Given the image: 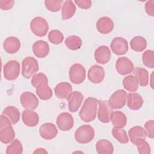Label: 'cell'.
I'll return each mask as SVG.
<instances>
[{
	"instance_id": "cell-1",
	"label": "cell",
	"mask_w": 154,
	"mask_h": 154,
	"mask_svg": "<svg viewBox=\"0 0 154 154\" xmlns=\"http://www.w3.org/2000/svg\"><path fill=\"white\" fill-rule=\"evenodd\" d=\"M98 100L94 97H88L84 102L79 112L81 120L84 122L93 121L96 117Z\"/></svg>"
},
{
	"instance_id": "cell-2",
	"label": "cell",
	"mask_w": 154,
	"mask_h": 154,
	"mask_svg": "<svg viewBox=\"0 0 154 154\" xmlns=\"http://www.w3.org/2000/svg\"><path fill=\"white\" fill-rule=\"evenodd\" d=\"M94 137V128L90 125H84L79 127L75 132V139L80 144H87Z\"/></svg>"
},
{
	"instance_id": "cell-3",
	"label": "cell",
	"mask_w": 154,
	"mask_h": 154,
	"mask_svg": "<svg viewBox=\"0 0 154 154\" xmlns=\"http://www.w3.org/2000/svg\"><path fill=\"white\" fill-rule=\"evenodd\" d=\"M39 69L37 60L32 57H25L22 62V75L26 79L32 77Z\"/></svg>"
},
{
	"instance_id": "cell-4",
	"label": "cell",
	"mask_w": 154,
	"mask_h": 154,
	"mask_svg": "<svg viewBox=\"0 0 154 154\" xmlns=\"http://www.w3.org/2000/svg\"><path fill=\"white\" fill-rule=\"evenodd\" d=\"M30 29L32 32L38 37L46 35L49 29L47 21L42 17H35L30 22Z\"/></svg>"
},
{
	"instance_id": "cell-5",
	"label": "cell",
	"mask_w": 154,
	"mask_h": 154,
	"mask_svg": "<svg viewBox=\"0 0 154 154\" xmlns=\"http://www.w3.org/2000/svg\"><path fill=\"white\" fill-rule=\"evenodd\" d=\"M69 76V79L72 83L75 84H80L83 82L85 79V69L81 64H73L70 67Z\"/></svg>"
},
{
	"instance_id": "cell-6",
	"label": "cell",
	"mask_w": 154,
	"mask_h": 154,
	"mask_svg": "<svg viewBox=\"0 0 154 154\" xmlns=\"http://www.w3.org/2000/svg\"><path fill=\"white\" fill-rule=\"evenodd\" d=\"M20 70V66L19 63L16 60H10L4 66V76L8 81H14L19 76Z\"/></svg>"
},
{
	"instance_id": "cell-7",
	"label": "cell",
	"mask_w": 154,
	"mask_h": 154,
	"mask_svg": "<svg viewBox=\"0 0 154 154\" xmlns=\"http://www.w3.org/2000/svg\"><path fill=\"white\" fill-rule=\"evenodd\" d=\"M128 93L123 90L114 91L110 96L108 102L112 109H121L126 104Z\"/></svg>"
},
{
	"instance_id": "cell-8",
	"label": "cell",
	"mask_w": 154,
	"mask_h": 154,
	"mask_svg": "<svg viewBox=\"0 0 154 154\" xmlns=\"http://www.w3.org/2000/svg\"><path fill=\"white\" fill-rule=\"evenodd\" d=\"M99 109L97 117L100 122L107 123L110 122L111 115L112 112V108L109 104L108 100H98Z\"/></svg>"
},
{
	"instance_id": "cell-9",
	"label": "cell",
	"mask_w": 154,
	"mask_h": 154,
	"mask_svg": "<svg viewBox=\"0 0 154 154\" xmlns=\"http://www.w3.org/2000/svg\"><path fill=\"white\" fill-rule=\"evenodd\" d=\"M56 123L60 130L62 131H68L73 127L74 120L70 113L64 112L58 116Z\"/></svg>"
},
{
	"instance_id": "cell-10",
	"label": "cell",
	"mask_w": 154,
	"mask_h": 154,
	"mask_svg": "<svg viewBox=\"0 0 154 154\" xmlns=\"http://www.w3.org/2000/svg\"><path fill=\"white\" fill-rule=\"evenodd\" d=\"M20 103L26 109L34 110L38 105L39 101L35 95L29 91L23 92L20 97Z\"/></svg>"
},
{
	"instance_id": "cell-11",
	"label": "cell",
	"mask_w": 154,
	"mask_h": 154,
	"mask_svg": "<svg viewBox=\"0 0 154 154\" xmlns=\"http://www.w3.org/2000/svg\"><path fill=\"white\" fill-rule=\"evenodd\" d=\"M116 69L121 75H126L133 72V63L128 58L122 57L118 58L116 62Z\"/></svg>"
},
{
	"instance_id": "cell-12",
	"label": "cell",
	"mask_w": 154,
	"mask_h": 154,
	"mask_svg": "<svg viewBox=\"0 0 154 154\" xmlns=\"http://www.w3.org/2000/svg\"><path fill=\"white\" fill-rule=\"evenodd\" d=\"M110 47L112 52L116 55H124L128 51V43L125 38L117 37L112 40Z\"/></svg>"
},
{
	"instance_id": "cell-13",
	"label": "cell",
	"mask_w": 154,
	"mask_h": 154,
	"mask_svg": "<svg viewBox=\"0 0 154 154\" xmlns=\"http://www.w3.org/2000/svg\"><path fill=\"white\" fill-rule=\"evenodd\" d=\"M88 79L93 84H99L103 81L105 78L103 68L99 65H93L88 70Z\"/></svg>"
},
{
	"instance_id": "cell-14",
	"label": "cell",
	"mask_w": 154,
	"mask_h": 154,
	"mask_svg": "<svg viewBox=\"0 0 154 154\" xmlns=\"http://www.w3.org/2000/svg\"><path fill=\"white\" fill-rule=\"evenodd\" d=\"M96 26L99 32L103 34H108L113 30L114 24L110 17L103 16L97 20Z\"/></svg>"
},
{
	"instance_id": "cell-15",
	"label": "cell",
	"mask_w": 154,
	"mask_h": 154,
	"mask_svg": "<svg viewBox=\"0 0 154 154\" xmlns=\"http://www.w3.org/2000/svg\"><path fill=\"white\" fill-rule=\"evenodd\" d=\"M94 59L99 64H105L109 62L111 57L109 48L106 46H100L94 51Z\"/></svg>"
},
{
	"instance_id": "cell-16",
	"label": "cell",
	"mask_w": 154,
	"mask_h": 154,
	"mask_svg": "<svg viewBox=\"0 0 154 154\" xmlns=\"http://www.w3.org/2000/svg\"><path fill=\"white\" fill-rule=\"evenodd\" d=\"M83 99L84 95L81 92L72 91L67 99L69 110L72 112H76L81 106Z\"/></svg>"
},
{
	"instance_id": "cell-17",
	"label": "cell",
	"mask_w": 154,
	"mask_h": 154,
	"mask_svg": "<svg viewBox=\"0 0 154 154\" xmlns=\"http://www.w3.org/2000/svg\"><path fill=\"white\" fill-rule=\"evenodd\" d=\"M39 134L42 138L50 140L57 136L58 130L54 124L52 123H45L40 127Z\"/></svg>"
},
{
	"instance_id": "cell-18",
	"label": "cell",
	"mask_w": 154,
	"mask_h": 154,
	"mask_svg": "<svg viewBox=\"0 0 154 154\" xmlns=\"http://www.w3.org/2000/svg\"><path fill=\"white\" fill-rule=\"evenodd\" d=\"M32 49L35 56L40 58L46 57L49 52V45L46 42L43 40H38L34 42Z\"/></svg>"
},
{
	"instance_id": "cell-19",
	"label": "cell",
	"mask_w": 154,
	"mask_h": 154,
	"mask_svg": "<svg viewBox=\"0 0 154 154\" xmlns=\"http://www.w3.org/2000/svg\"><path fill=\"white\" fill-rule=\"evenodd\" d=\"M55 96L61 99H67L72 93V87L67 82H62L58 83L54 88Z\"/></svg>"
},
{
	"instance_id": "cell-20",
	"label": "cell",
	"mask_w": 154,
	"mask_h": 154,
	"mask_svg": "<svg viewBox=\"0 0 154 154\" xmlns=\"http://www.w3.org/2000/svg\"><path fill=\"white\" fill-rule=\"evenodd\" d=\"M3 48L7 53L10 54H15L20 49V41L16 37H8L4 41Z\"/></svg>"
},
{
	"instance_id": "cell-21",
	"label": "cell",
	"mask_w": 154,
	"mask_h": 154,
	"mask_svg": "<svg viewBox=\"0 0 154 154\" xmlns=\"http://www.w3.org/2000/svg\"><path fill=\"white\" fill-rule=\"evenodd\" d=\"M22 119L23 123L28 127H34L39 122L38 114L32 110L25 109L22 112Z\"/></svg>"
},
{
	"instance_id": "cell-22",
	"label": "cell",
	"mask_w": 154,
	"mask_h": 154,
	"mask_svg": "<svg viewBox=\"0 0 154 154\" xmlns=\"http://www.w3.org/2000/svg\"><path fill=\"white\" fill-rule=\"evenodd\" d=\"M127 105L132 110H138L143 105V99L137 93H129L127 96Z\"/></svg>"
},
{
	"instance_id": "cell-23",
	"label": "cell",
	"mask_w": 154,
	"mask_h": 154,
	"mask_svg": "<svg viewBox=\"0 0 154 154\" xmlns=\"http://www.w3.org/2000/svg\"><path fill=\"white\" fill-rule=\"evenodd\" d=\"M110 121H111L114 127L117 128H123L126 125L127 118L126 115L123 112L116 111L112 112L110 117Z\"/></svg>"
},
{
	"instance_id": "cell-24",
	"label": "cell",
	"mask_w": 154,
	"mask_h": 154,
	"mask_svg": "<svg viewBox=\"0 0 154 154\" xmlns=\"http://www.w3.org/2000/svg\"><path fill=\"white\" fill-rule=\"evenodd\" d=\"M76 6L73 1L70 0L64 1L61 8L62 20H66L72 17L76 12Z\"/></svg>"
},
{
	"instance_id": "cell-25",
	"label": "cell",
	"mask_w": 154,
	"mask_h": 154,
	"mask_svg": "<svg viewBox=\"0 0 154 154\" xmlns=\"http://www.w3.org/2000/svg\"><path fill=\"white\" fill-rule=\"evenodd\" d=\"M95 148L97 153L99 154H112L114 152L112 144L109 141L105 139L97 141Z\"/></svg>"
},
{
	"instance_id": "cell-26",
	"label": "cell",
	"mask_w": 154,
	"mask_h": 154,
	"mask_svg": "<svg viewBox=\"0 0 154 154\" xmlns=\"http://www.w3.org/2000/svg\"><path fill=\"white\" fill-rule=\"evenodd\" d=\"M134 74L140 86L145 87L149 84V73L146 69L136 67L133 70Z\"/></svg>"
},
{
	"instance_id": "cell-27",
	"label": "cell",
	"mask_w": 154,
	"mask_h": 154,
	"mask_svg": "<svg viewBox=\"0 0 154 154\" xmlns=\"http://www.w3.org/2000/svg\"><path fill=\"white\" fill-rule=\"evenodd\" d=\"M128 135L130 141L134 144L135 141L140 138L145 139L147 137L144 129L139 126H135L131 128L128 131Z\"/></svg>"
},
{
	"instance_id": "cell-28",
	"label": "cell",
	"mask_w": 154,
	"mask_h": 154,
	"mask_svg": "<svg viewBox=\"0 0 154 154\" xmlns=\"http://www.w3.org/2000/svg\"><path fill=\"white\" fill-rule=\"evenodd\" d=\"M2 114L7 117L11 121L12 125H15L19 121L20 116L19 109L13 106L5 107L2 112Z\"/></svg>"
},
{
	"instance_id": "cell-29",
	"label": "cell",
	"mask_w": 154,
	"mask_h": 154,
	"mask_svg": "<svg viewBox=\"0 0 154 154\" xmlns=\"http://www.w3.org/2000/svg\"><path fill=\"white\" fill-rule=\"evenodd\" d=\"M15 132L12 126L0 129V141L4 144H8L14 140Z\"/></svg>"
},
{
	"instance_id": "cell-30",
	"label": "cell",
	"mask_w": 154,
	"mask_h": 154,
	"mask_svg": "<svg viewBox=\"0 0 154 154\" xmlns=\"http://www.w3.org/2000/svg\"><path fill=\"white\" fill-rule=\"evenodd\" d=\"M35 92L38 97L43 100H49L52 96V90L49 87L48 82L37 86L35 88Z\"/></svg>"
},
{
	"instance_id": "cell-31",
	"label": "cell",
	"mask_w": 154,
	"mask_h": 154,
	"mask_svg": "<svg viewBox=\"0 0 154 154\" xmlns=\"http://www.w3.org/2000/svg\"><path fill=\"white\" fill-rule=\"evenodd\" d=\"M130 46L134 51L142 52L147 47V41L142 36H135L130 42Z\"/></svg>"
},
{
	"instance_id": "cell-32",
	"label": "cell",
	"mask_w": 154,
	"mask_h": 154,
	"mask_svg": "<svg viewBox=\"0 0 154 154\" xmlns=\"http://www.w3.org/2000/svg\"><path fill=\"white\" fill-rule=\"evenodd\" d=\"M138 83L133 75H128L123 79V85L125 90L129 92L136 91L138 88Z\"/></svg>"
},
{
	"instance_id": "cell-33",
	"label": "cell",
	"mask_w": 154,
	"mask_h": 154,
	"mask_svg": "<svg viewBox=\"0 0 154 154\" xmlns=\"http://www.w3.org/2000/svg\"><path fill=\"white\" fill-rule=\"evenodd\" d=\"M65 45L66 47L72 51L78 50L81 48L82 42L81 38L77 35H70L65 40Z\"/></svg>"
},
{
	"instance_id": "cell-34",
	"label": "cell",
	"mask_w": 154,
	"mask_h": 154,
	"mask_svg": "<svg viewBox=\"0 0 154 154\" xmlns=\"http://www.w3.org/2000/svg\"><path fill=\"white\" fill-rule=\"evenodd\" d=\"M112 134L114 138H116L119 142L122 144L128 143L129 142V138L127 134L122 128H117L114 127L112 129Z\"/></svg>"
},
{
	"instance_id": "cell-35",
	"label": "cell",
	"mask_w": 154,
	"mask_h": 154,
	"mask_svg": "<svg viewBox=\"0 0 154 154\" xmlns=\"http://www.w3.org/2000/svg\"><path fill=\"white\" fill-rule=\"evenodd\" d=\"M23 152V146L18 139H15L7 147V154H21Z\"/></svg>"
},
{
	"instance_id": "cell-36",
	"label": "cell",
	"mask_w": 154,
	"mask_h": 154,
	"mask_svg": "<svg viewBox=\"0 0 154 154\" xmlns=\"http://www.w3.org/2000/svg\"><path fill=\"white\" fill-rule=\"evenodd\" d=\"M143 64L147 67L153 69L154 67V52L152 50H147L142 54Z\"/></svg>"
},
{
	"instance_id": "cell-37",
	"label": "cell",
	"mask_w": 154,
	"mask_h": 154,
	"mask_svg": "<svg viewBox=\"0 0 154 154\" xmlns=\"http://www.w3.org/2000/svg\"><path fill=\"white\" fill-rule=\"evenodd\" d=\"M48 39L51 43L54 45H59L63 41L64 35L60 31L54 29L49 32Z\"/></svg>"
},
{
	"instance_id": "cell-38",
	"label": "cell",
	"mask_w": 154,
	"mask_h": 154,
	"mask_svg": "<svg viewBox=\"0 0 154 154\" xmlns=\"http://www.w3.org/2000/svg\"><path fill=\"white\" fill-rule=\"evenodd\" d=\"M138 149V152L140 154H150L151 152L150 147L145 139H138L134 144Z\"/></svg>"
},
{
	"instance_id": "cell-39",
	"label": "cell",
	"mask_w": 154,
	"mask_h": 154,
	"mask_svg": "<svg viewBox=\"0 0 154 154\" xmlns=\"http://www.w3.org/2000/svg\"><path fill=\"white\" fill-rule=\"evenodd\" d=\"M62 3V0H46L45 1L46 8L49 11L52 12H57L60 11Z\"/></svg>"
},
{
	"instance_id": "cell-40",
	"label": "cell",
	"mask_w": 154,
	"mask_h": 154,
	"mask_svg": "<svg viewBox=\"0 0 154 154\" xmlns=\"http://www.w3.org/2000/svg\"><path fill=\"white\" fill-rule=\"evenodd\" d=\"M31 84L35 88L38 85L42 84L43 83L48 82V79L47 76L43 73H38L35 74L32 76L31 79Z\"/></svg>"
},
{
	"instance_id": "cell-41",
	"label": "cell",
	"mask_w": 154,
	"mask_h": 154,
	"mask_svg": "<svg viewBox=\"0 0 154 154\" xmlns=\"http://www.w3.org/2000/svg\"><path fill=\"white\" fill-rule=\"evenodd\" d=\"M153 126H154V121L153 120H150L146 122L144 124V128L145 131L146 132L147 136L153 139L154 138V130H153Z\"/></svg>"
},
{
	"instance_id": "cell-42",
	"label": "cell",
	"mask_w": 154,
	"mask_h": 154,
	"mask_svg": "<svg viewBox=\"0 0 154 154\" xmlns=\"http://www.w3.org/2000/svg\"><path fill=\"white\" fill-rule=\"evenodd\" d=\"M74 2L82 9H88L92 5V2L90 0H75Z\"/></svg>"
},
{
	"instance_id": "cell-43",
	"label": "cell",
	"mask_w": 154,
	"mask_h": 154,
	"mask_svg": "<svg viewBox=\"0 0 154 154\" xmlns=\"http://www.w3.org/2000/svg\"><path fill=\"white\" fill-rule=\"evenodd\" d=\"M14 4V1L9 0V1H0V8L3 10H8L13 8Z\"/></svg>"
},
{
	"instance_id": "cell-44",
	"label": "cell",
	"mask_w": 154,
	"mask_h": 154,
	"mask_svg": "<svg viewBox=\"0 0 154 154\" xmlns=\"http://www.w3.org/2000/svg\"><path fill=\"white\" fill-rule=\"evenodd\" d=\"M145 10L149 16L152 17L154 16V1H148L146 3Z\"/></svg>"
},
{
	"instance_id": "cell-45",
	"label": "cell",
	"mask_w": 154,
	"mask_h": 154,
	"mask_svg": "<svg viewBox=\"0 0 154 154\" xmlns=\"http://www.w3.org/2000/svg\"><path fill=\"white\" fill-rule=\"evenodd\" d=\"M11 125H12V123H11V121L7 117H6L5 116H4L2 114L1 116V117H0V129L3 128L6 126H11Z\"/></svg>"
},
{
	"instance_id": "cell-46",
	"label": "cell",
	"mask_w": 154,
	"mask_h": 154,
	"mask_svg": "<svg viewBox=\"0 0 154 154\" xmlns=\"http://www.w3.org/2000/svg\"><path fill=\"white\" fill-rule=\"evenodd\" d=\"M34 153H48L46 150H45V149H42V148H38V149H37L34 152Z\"/></svg>"
}]
</instances>
